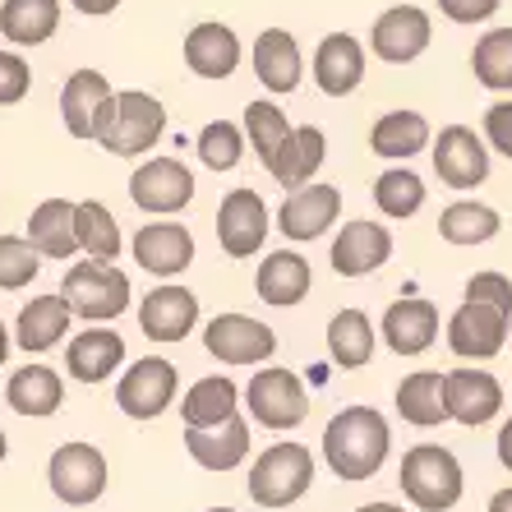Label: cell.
Listing matches in <instances>:
<instances>
[{"label": "cell", "mask_w": 512, "mask_h": 512, "mask_svg": "<svg viewBox=\"0 0 512 512\" xmlns=\"http://www.w3.org/2000/svg\"><path fill=\"white\" fill-rule=\"evenodd\" d=\"M134 263L153 277H176L194 263V236L180 222H143L134 231Z\"/></svg>", "instance_id": "obj_21"}, {"label": "cell", "mask_w": 512, "mask_h": 512, "mask_svg": "<svg viewBox=\"0 0 512 512\" xmlns=\"http://www.w3.org/2000/svg\"><path fill=\"white\" fill-rule=\"evenodd\" d=\"M383 342L393 346L397 356H425L429 346L439 342V305L425 296H402L383 314Z\"/></svg>", "instance_id": "obj_20"}, {"label": "cell", "mask_w": 512, "mask_h": 512, "mask_svg": "<svg viewBox=\"0 0 512 512\" xmlns=\"http://www.w3.org/2000/svg\"><path fill=\"white\" fill-rule=\"evenodd\" d=\"M508 328H512V319L503 310H494V305H476V300H462L443 333H448L453 356L494 360L503 351V342H508Z\"/></svg>", "instance_id": "obj_16"}, {"label": "cell", "mask_w": 512, "mask_h": 512, "mask_svg": "<svg viewBox=\"0 0 512 512\" xmlns=\"http://www.w3.org/2000/svg\"><path fill=\"white\" fill-rule=\"evenodd\" d=\"M388 259H393V231L383 227V222H365V217L346 222L333 236V254H328L337 277H370Z\"/></svg>", "instance_id": "obj_18"}, {"label": "cell", "mask_w": 512, "mask_h": 512, "mask_svg": "<svg viewBox=\"0 0 512 512\" xmlns=\"http://www.w3.org/2000/svg\"><path fill=\"white\" fill-rule=\"evenodd\" d=\"M60 296L70 300V310L88 323H111L130 310V277L116 263L79 259L70 263V273L60 282Z\"/></svg>", "instance_id": "obj_4"}, {"label": "cell", "mask_w": 512, "mask_h": 512, "mask_svg": "<svg viewBox=\"0 0 512 512\" xmlns=\"http://www.w3.org/2000/svg\"><path fill=\"white\" fill-rule=\"evenodd\" d=\"M503 0H439V14L443 19H453V24H485V19H494L499 14Z\"/></svg>", "instance_id": "obj_46"}, {"label": "cell", "mask_w": 512, "mask_h": 512, "mask_svg": "<svg viewBox=\"0 0 512 512\" xmlns=\"http://www.w3.org/2000/svg\"><path fill=\"white\" fill-rule=\"evenodd\" d=\"M286 134H291V120H286L282 107H273V102H250L245 107V143H254V157L263 167L273 162Z\"/></svg>", "instance_id": "obj_41"}, {"label": "cell", "mask_w": 512, "mask_h": 512, "mask_svg": "<svg viewBox=\"0 0 512 512\" xmlns=\"http://www.w3.org/2000/svg\"><path fill=\"white\" fill-rule=\"evenodd\" d=\"M5 402H10L14 416L47 420L65 402V379L51 365H24V370H14L10 383H5Z\"/></svg>", "instance_id": "obj_28"}, {"label": "cell", "mask_w": 512, "mask_h": 512, "mask_svg": "<svg viewBox=\"0 0 512 512\" xmlns=\"http://www.w3.org/2000/svg\"><path fill=\"white\" fill-rule=\"evenodd\" d=\"M397 416L416 429H434L448 420V402H443V374L416 370L397 383Z\"/></svg>", "instance_id": "obj_33"}, {"label": "cell", "mask_w": 512, "mask_h": 512, "mask_svg": "<svg viewBox=\"0 0 512 512\" xmlns=\"http://www.w3.org/2000/svg\"><path fill=\"white\" fill-rule=\"evenodd\" d=\"M185 448L190 457L203 466V471H236L245 457H250V420L231 416L227 425L217 429H185Z\"/></svg>", "instance_id": "obj_25"}, {"label": "cell", "mask_w": 512, "mask_h": 512, "mask_svg": "<svg viewBox=\"0 0 512 512\" xmlns=\"http://www.w3.org/2000/svg\"><path fill=\"white\" fill-rule=\"evenodd\" d=\"M365 79V47L356 33H328L314 51V84L328 97H346L356 93Z\"/></svg>", "instance_id": "obj_23"}, {"label": "cell", "mask_w": 512, "mask_h": 512, "mask_svg": "<svg viewBox=\"0 0 512 512\" xmlns=\"http://www.w3.org/2000/svg\"><path fill=\"white\" fill-rule=\"evenodd\" d=\"M443 402H448V420L466 429H480L503 411V383L489 370H448L443 374Z\"/></svg>", "instance_id": "obj_17"}, {"label": "cell", "mask_w": 512, "mask_h": 512, "mask_svg": "<svg viewBox=\"0 0 512 512\" xmlns=\"http://www.w3.org/2000/svg\"><path fill=\"white\" fill-rule=\"evenodd\" d=\"M429 37H434V24L420 5H393L383 10L370 28V51L383 60V65H411L429 51Z\"/></svg>", "instance_id": "obj_13"}, {"label": "cell", "mask_w": 512, "mask_h": 512, "mask_svg": "<svg viewBox=\"0 0 512 512\" xmlns=\"http://www.w3.org/2000/svg\"><path fill=\"white\" fill-rule=\"evenodd\" d=\"M28 245L42 259H70L79 254V231H74V203L70 199H42L28 217Z\"/></svg>", "instance_id": "obj_32"}, {"label": "cell", "mask_w": 512, "mask_h": 512, "mask_svg": "<svg viewBox=\"0 0 512 512\" xmlns=\"http://www.w3.org/2000/svg\"><path fill=\"white\" fill-rule=\"evenodd\" d=\"M47 480H51V494H56L65 508H88V503H97L107 494L111 471H107L102 448H93V443H84V439H70L51 453Z\"/></svg>", "instance_id": "obj_5"}, {"label": "cell", "mask_w": 512, "mask_h": 512, "mask_svg": "<svg viewBox=\"0 0 512 512\" xmlns=\"http://www.w3.org/2000/svg\"><path fill=\"white\" fill-rule=\"evenodd\" d=\"M5 453H10V443H5V429H0V462H5Z\"/></svg>", "instance_id": "obj_53"}, {"label": "cell", "mask_w": 512, "mask_h": 512, "mask_svg": "<svg viewBox=\"0 0 512 512\" xmlns=\"http://www.w3.org/2000/svg\"><path fill=\"white\" fill-rule=\"evenodd\" d=\"M120 365H125V337L116 328H84L79 337H70L65 370L74 383H107Z\"/></svg>", "instance_id": "obj_24"}, {"label": "cell", "mask_w": 512, "mask_h": 512, "mask_svg": "<svg viewBox=\"0 0 512 512\" xmlns=\"http://www.w3.org/2000/svg\"><path fill=\"white\" fill-rule=\"evenodd\" d=\"M310 259L296 250H277L259 263V277H254V291H259L263 305H277V310H291L310 296Z\"/></svg>", "instance_id": "obj_26"}, {"label": "cell", "mask_w": 512, "mask_h": 512, "mask_svg": "<svg viewBox=\"0 0 512 512\" xmlns=\"http://www.w3.org/2000/svg\"><path fill=\"white\" fill-rule=\"evenodd\" d=\"M499 231H503V217L489 203H476V199H457L439 213V236L448 245H485Z\"/></svg>", "instance_id": "obj_37"}, {"label": "cell", "mask_w": 512, "mask_h": 512, "mask_svg": "<svg viewBox=\"0 0 512 512\" xmlns=\"http://www.w3.org/2000/svg\"><path fill=\"white\" fill-rule=\"evenodd\" d=\"M356 512H402L397 503H365V508H356Z\"/></svg>", "instance_id": "obj_52"}, {"label": "cell", "mask_w": 512, "mask_h": 512, "mask_svg": "<svg viewBox=\"0 0 512 512\" xmlns=\"http://www.w3.org/2000/svg\"><path fill=\"white\" fill-rule=\"evenodd\" d=\"M185 65H190L199 79H227L240 65V37L227 24H194L185 33Z\"/></svg>", "instance_id": "obj_29"}, {"label": "cell", "mask_w": 512, "mask_h": 512, "mask_svg": "<svg viewBox=\"0 0 512 512\" xmlns=\"http://www.w3.org/2000/svg\"><path fill=\"white\" fill-rule=\"evenodd\" d=\"M208 512H236V508H208Z\"/></svg>", "instance_id": "obj_54"}, {"label": "cell", "mask_w": 512, "mask_h": 512, "mask_svg": "<svg viewBox=\"0 0 512 512\" xmlns=\"http://www.w3.org/2000/svg\"><path fill=\"white\" fill-rule=\"evenodd\" d=\"M176 388H180V374H176L171 360L143 356V360H134L130 370L120 374L116 402H120V411H125L130 420H157L162 411H171Z\"/></svg>", "instance_id": "obj_9"}, {"label": "cell", "mask_w": 512, "mask_h": 512, "mask_svg": "<svg viewBox=\"0 0 512 512\" xmlns=\"http://www.w3.org/2000/svg\"><path fill=\"white\" fill-rule=\"evenodd\" d=\"M268 203L259 190H231L227 199L217 203V240H222V254L231 259H254L263 250V236H268Z\"/></svg>", "instance_id": "obj_12"}, {"label": "cell", "mask_w": 512, "mask_h": 512, "mask_svg": "<svg viewBox=\"0 0 512 512\" xmlns=\"http://www.w3.org/2000/svg\"><path fill=\"white\" fill-rule=\"evenodd\" d=\"M194 148H199V162L208 171H236L245 157V130L231 120H208Z\"/></svg>", "instance_id": "obj_42"}, {"label": "cell", "mask_w": 512, "mask_h": 512, "mask_svg": "<svg viewBox=\"0 0 512 512\" xmlns=\"http://www.w3.org/2000/svg\"><path fill=\"white\" fill-rule=\"evenodd\" d=\"M314 485V453L305 443H273V448H263L250 466V499L259 508L277 512V508H291L296 499H305Z\"/></svg>", "instance_id": "obj_3"}, {"label": "cell", "mask_w": 512, "mask_h": 512, "mask_svg": "<svg viewBox=\"0 0 512 512\" xmlns=\"http://www.w3.org/2000/svg\"><path fill=\"white\" fill-rule=\"evenodd\" d=\"M471 70H476V84H485L489 93H512V28L480 33L476 51H471Z\"/></svg>", "instance_id": "obj_39"}, {"label": "cell", "mask_w": 512, "mask_h": 512, "mask_svg": "<svg viewBox=\"0 0 512 512\" xmlns=\"http://www.w3.org/2000/svg\"><path fill=\"white\" fill-rule=\"evenodd\" d=\"M28 88H33V70H28V60L14 56V51H0V107L24 102Z\"/></svg>", "instance_id": "obj_44"}, {"label": "cell", "mask_w": 512, "mask_h": 512, "mask_svg": "<svg viewBox=\"0 0 512 512\" xmlns=\"http://www.w3.org/2000/svg\"><path fill=\"white\" fill-rule=\"evenodd\" d=\"M254 74L268 93H296L300 79H305V65H300V47L286 28H268L254 42Z\"/></svg>", "instance_id": "obj_31"}, {"label": "cell", "mask_w": 512, "mask_h": 512, "mask_svg": "<svg viewBox=\"0 0 512 512\" xmlns=\"http://www.w3.org/2000/svg\"><path fill=\"white\" fill-rule=\"evenodd\" d=\"M139 328L153 342H185L199 328V296L185 286H157L139 305Z\"/></svg>", "instance_id": "obj_19"}, {"label": "cell", "mask_w": 512, "mask_h": 512, "mask_svg": "<svg viewBox=\"0 0 512 512\" xmlns=\"http://www.w3.org/2000/svg\"><path fill=\"white\" fill-rule=\"evenodd\" d=\"M5 360H10V328L0 323V365H5Z\"/></svg>", "instance_id": "obj_51"}, {"label": "cell", "mask_w": 512, "mask_h": 512, "mask_svg": "<svg viewBox=\"0 0 512 512\" xmlns=\"http://www.w3.org/2000/svg\"><path fill=\"white\" fill-rule=\"evenodd\" d=\"M79 14H88V19H102V14H111L120 5V0H70Z\"/></svg>", "instance_id": "obj_48"}, {"label": "cell", "mask_w": 512, "mask_h": 512, "mask_svg": "<svg viewBox=\"0 0 512 512\" xmlns=\"http://www.w3.org/2000/svg\"><path fill=\"white\" fill-rule=\"evenodd\" d=\"M485 512H512V485L508 489H499L494 499H489V508Z\"/></svg>", "instance_id": "obj_50"}, {"label": "cell", "mask_w": 512, "mask_h": 512, "mask_svg": "<svg viewBox=\"0 0 512 512\" xmlns=\"http://www.w3.org/2000/svg\"><path fill=\"white\" fill-rule=\"evenodd\" d=\"M323 157H328V139H323L319 125H296V130L282 139V148L273 153V162H268V176H273L277 185H286V194L305 190V185H314V176H319Z\"/></svg>", "instance_id": "obj_22"}, {"label": "cell", "mask_w": 512, "mask_h": 512, "mask_svg": "<svg viewBox=\"0 0 512 512\" xmlns=\"http://www.w3.org/2000/svg\"><path fill=\"white\" fill-rule=\"evenodd\" d=\"M60 116L65 130L84 143H102V134L116 120V88L107 84L102 70H74L60 88Z\"/></svg>", "instance_id": "obj_6"}, {"label": "cell", "mask_w": 512, "mask_h": 512, "mask_svg": "<svg viewBox=\"0 0 512 512\" xmlns=\"http://www.w3.org/2000/svg\"><path fill=\"white\" fill-rule=\"evenodd\" d=\"M231 416H240V388L227 374H208V379L190 383V393L180 397V420L185 429H217Z\"/></svg>", "instance_id": "obj_30"}, {"label": "cell", "mask_w": 512, "mask_h": 512, "mask_svg": "<svg viewBox=\"0 0 512 512\" xmlns=\"http://www.w3.org/2000/svg\"><path fill=\"white\" fill-rule=\"evenodd\" d=\"M434 176L453 190H476L489 180V148L471 125H443L434 139Z\"/></svg>", "instance_id": "obj_14"}, {"label": "cell", "mask_w": 512, "mask_h": 512, "mask_svg": "<svg viewBox=\"0 0 512 512\" xmlns=\"http://www.w3.org/2000/svg\"><path fill=\"white\" fill-rule=\"evenodd\" d=\"M328 356L342 370H360L374 356V323L365 310H337L328 319Z\"/></svg>", "instance_id": "obj_36"}, {"label": "cell", "mask_w": 512, "mask_h": 512, "mask_svg": "<svg viewBox=\"0 0 512 512\" xmlns=\"http://www.w3.org/2000/svg\"><path fill=\"white\" fill-rule=\"evenodd\" d=\"M74 231H79V250L97 263H116L120 245H125L120 240V222L111 217L107 203H97V199L74 203Z\"/></svg>", "instance_id": "obj_38"}, {"label": "cell", "mask_w": 512, "mask_h": 512, "mask_svg": "<svg viewBox=\"0 0 512 512\" xmlns=\"http://www.w3.org/2000/svg\"><path fill=\"white\" fill-rule=\"evenodd\" d=\"M499 462L503 471H512V416L499 425Z\"/></svg>", "instance_id": "obj_49"}, {"label": "cell", "mask_w": 512, "mask_h": 512, "mask_svg": "<svg viewBox=\"0 0 512 512\" xmlns=\"http://www.w3.org/2000/svg\"><path fill=\"white\" fill-rule=\"evenodd\" d=\"M167 134V107L157 102L153 93H116V120L111 130L102 134V148L116 157H143L148 148H157Z\"/></svg>", "instance_id": "obj_8"}, {"label": "cell", "mask_w": 512, "mask_h": 512, "mask_svg": "<svg viewBox=\"0 0 512 512\" xmlns=\"http://www.w3.org/2000/svg\"><path fill=\"white\" fill-rule=\"evenodd\" d=\"M245 406H250L254 425L282 434V429L305 425V416H310V393H305V383L291 370L268 365V370H254L250 388H245Z\"/></svg>", "instance_id": "obj_7"}, {"label": "cell", "mask_w": 512, "mask_h": 512, "mask_svg": "<svg viewBox=\"0 0 512 512\" xmlns=\"http://www.w3.org/2000/svg\"><path fill=\"white\" fill-rule=\"evenodd\" d=\"M429 139V120L420 116V111H388V116L374 120L370 130V148L379 157H388V162H402V157H416Z\"/></svg>", "instance_id": "obj_35"}, {"label": "cell", "mask_w": 512, "mask_h": 512, "mask_svg": "<svg viewBox=\"0 0 512 512\" xmlns=\"http://www.w3.org/2000/svg\"><path fill=\"white\" fill-rule=\"evenodd\" d=\"M466 300H476V305H494L512 319V282L503 273H476L466 277Z\"/></svg>", "instance_id": "obj_45"}, {"label": "cell", "mask_w": 512, "mask_h": 512, "mask_svg": "<svg viewBox=\"0 0 512 512\" xmlns=\"http://www.w3.org/2000/svg\"><path fill=\"white\" fill-rule=\"evenodd\" d=\"M42 254L28 245L24 236H0V291H24L33 286Z\"/></svg>", "instance_id": "obj_43"}, {"label": "cell", "mask_w": 512, "mask_h": 512, "mask_svg": "<svg viewBox=\"0 0 512 512\" xmlns=\"http://www.w3.org/2000/svg\"><path fill=\"white\" fill-rule=\"evenodd\" d=\"M485 143L512 162V102H494L485 111Z\"/></svg>", "instance_id": "obj_47"}, {"label": "cell", "mask_w": 512, "mask_h": 512, "mask_svg": "<svg viewBox=\"0 0 512 512\" xmlns=\"http://www.w3.org/2000/svg\"><path fill=\"white\" fill-rule=\"evenodd\" d=\"M203 346L222 365H263L277 351V333L254 314H217L203 328Z\"/></svg>", "instance_id": "obj_10"}, {"label": "cell", "mask_w": 512, "mask_h": 512, "mask_svg": "<svg viewBox=\"0 0 512 512\" xmlns=\"http://www.w3.org/2000/svg\"><path fill=\"white\" fill-rule=\"evenodd\" d=\"M130 199L139 213L171 217V213H180V208H190L194 176L180 157H148V162L130 176Z\"/></svg>", "instance_id": "obj_11"}, {"label": "cell", "mask_w": 512, "mask_h": 512, "mask_svg": "<svg viewBox=\"0 0 512 512\" xmlns=\"http://www.w3.org/2000/svg\"><path fill=\"white\" fill-rule=\"evenodd\" d=\"M397 485L420 512H453L462 503V462H457L443 443H416L406 448L402 471H397Z\"/></svg>", "instance_id": "obj_2"}, {"label": "cell", "mask_w": 512, "mask_h": 512, "mask_svg": "<svg viewBox=\"0 0 512 512\" xmlns=\"http://www.w3.org/2000/svg\"><path fill=\"white\" fill-rule=\"evenodd\" d=\"M393 453V429L374 406H346L323 429V462L337 480H370Z\"/></svg>", "instance_id": "obj_1"}, {"label": "cell", "mask_w": 512, "mask_h": 512, "mask_svg": "<svg viewBox=\"0 0 512 512\" xmlns=\"http://www.w3.org/2000/svg\"><path fill=\"white\" fill-rule=\"evenodd\" d=\"M60 28V0H5L0 5V33L14 47H42Z\"/></svg>", "instance_id": "obj_34"}, {"label": "cell", "mask_w": 512, "mask_h": 512, "mask_svg": "<svg viewBox=\"0 0 512 512\" xmlns=\"http://www.w3.org/2000/svg\"><path fill=\"white\" fill-rule=\"evenodd\" d=\"M374 208H379L383 217H397V222L416 217L420 208H425V180L406 167L383 171V176L374 180Z\"/></svg>", "instance_id": "obj_40"}, {"label": "cell", "mask_w": 512, "mask_h": 512, "mask_svg": "<svg viewBox=\"0 0 512 512\" xmlns=\"http://www.w3.org/2000/svg\"><path fill=\"white\" fill-rule=\"evenodd\" d=\"M337 217H342V190L328 185V180H314L305 190L286 194V203L277 208V231L291 245H305V240H319Z\"/></svg>", "instance_id": "obj_15"}, {"label": "cell", "mask_w": 512, "mask_h": 512, "mask_svg": "<svg viewBox=\"0 0 512 512\" xmlns=\"http://www.w3.org/2000/svg\"><path fill=\"white\" fill-rule=\"evenodd\" d=\"M70 300L60 296H33L19 310V319H14V342L24 346L28 356H42V351H51V346L65 342V333H70Z\"/></svg>", "instance_id": "obj_27"}]
</instances>
